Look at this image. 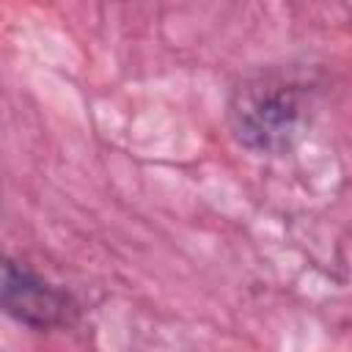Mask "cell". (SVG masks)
Listing matches in <instances>:
<instances>
[{"mask_svg":"<svg viewBox=\"0 0 352 352\" xmlns=\"http://www.w3.org/2000/svg\"><path fill=\"white\" fill-rule=\"evenodd\" d=\"M228 116L239 143L256 151H278L297 135L302 91L283 74H258L234 91Z\"/></svg>","mask_w":352,"mask_h":352,"instance_id":"6da1fadb","label":"cell"},{"mask_svg":"<svg viewBox=\"0 0 352 352\" xmlns=\"http://www.w3.org/2000/svg\"><path fill=\"white\" fill-rule=\"evenodd\" d=\"M3 308L11 319L33 330L63 327L77 314V305L66 292L55 289L16 261L3 264Z\"/></svg>","mask_w":352,"mask_h":352,"instance_id":"7a4b0ae2","label":"cell"}]
</instances>
